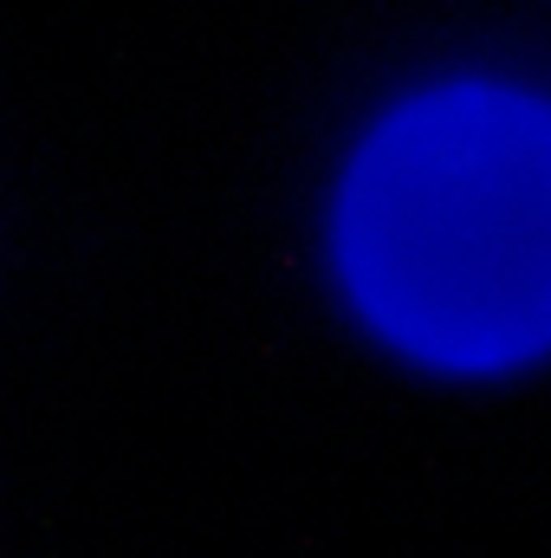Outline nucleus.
Returning a JSON list of instances; mask_svg holds the SVG:
<instances>
[{
	"label": "nucleus",
	"mask_w": 551,
	"mask_h": 558,
	"mask_svg": "<svg viewBox=\"0 0 551 558\" xmlns=\"http://www.w3.org/2000/svg\"><path fill=\"white\" fill-rule=\"evenodd\" d=\"M338 267L421 364L506 371L551 351V105L448 85L383 118L338 195Z\"/></svg>",
	"instance_id": "nucleus-1"
}]
</instances>
